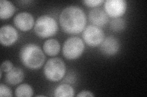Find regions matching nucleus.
<instances>
[{
	"label": "nucleus",
	"mask_w": 147,
	"mask_h": 97,
	"mask_svg": "<svg viewBox=\"0 0 147 97\" xmlns=\"http://www.w3.org/2000/svg\"><path fill=\"white\" fill-rule=\"evenodd\" d=\"M59 24L62 29L69 34H78L84 30L86 16L82 9L71 6L64 9L59 15Z\"/></svg>",
	"instance_id": "f257e3e1"
},
{
	"label": "nucleus",
	"mask_w": 147,
	"mask_h": 97,
	"mask_svg": "<svg viewBox=\"0 0 147 97\" xmlns=\"http://www.w3.org/2000/svg\"><path fill=\"white\" fill-rule=\"evenodd\" d=\"M23 64L27 68L36 70L42 67L45 61L43 51L34 44H28L23 47L20 52Z\"/></svg>",
	"instance_id": "f03ea898"
},
{
	"label": "nucleus",
	"mask_w": 147,
	"mask_h": 97,
	"mask_svg": "<svg viewBox=\"0 0 147 97\" xmlns=\"http://www.w3.org/2000/svg\"><path fill=\"white\" fill-rule=\"evenodd\" d=\"M36 34L40 38H49L56 34L58 24L53 18L49 15L40 16L34 24Z\"/></svg>",
	"instance_id": "7ed1b4c3"
},
{
	"label": "nucleus",
	"mask_w": 147,
	"mask_h": 97,
	"mask_svg": "<svg viewBox=\"0 0 147 97\" xmlns=\"http://www.w3.org/2000/svg\"><path fill=\"white\" fill-rule=\"evenodd\" d=\"M66 70V64L61 58H53L46 63L44 73L49 81H58L64 77Z\"/></svg>",
	"instance_id": "20e7f679"
},
{
	"label": "nucleus",
	"mask_w": 147,
	"mask_h": 97,
	"mask_svg": "<svg viewBox=\"0 0 147 97\" xmlns=\"http://www.w3.org/2000/svg\"><path fill=\"white\" fill-rule=\"evenodd\" d=\"M84 49V41L77 36H72L64 43L63 47V54L68 59H76L81 56Z\"/></svg>",
	"instance_id": "39448f33"
},
{
	"label": "nucleus",
	"mask_w": 147,
	"mask_h": 97,
	"mask_svg": "<svg viewBox=\"0 0 147 97\" xmlns=\"http://www.w3.org/2000/svg\"><path fill=\"white\" fill-rule=\"evenodd\" d=\"M85 42L91 47L99 46L105 38V35L102 29L94 25L87 26L82 35Z\"/></svg>",
	"instance_id": "423d86ee"
},
{
	"label": "nucleus",
	"mask_w": 147,
	"mask_h": 97,
	"mask_svg": "<svg viewBox=\"0 0 147 97\" xmlns=\"http://www.w3.org/2000/svg\"><path fill=\"white\" fill-rule=\"evenodd\" d=\"M104 8L108 16L117 18L125 14L127 9V3L125 0H107L105 2Z\"/></svg>",
	"instance_id": "0eeeda50"
},
{
	"label": "nucleus",
	"mask_w": 147,
	"mask_h": 97,
	"mask_svg": "<svg viewBox=\"0 0 147 97\" xmlns=\"http://www.w3.org/2000/svg\"><path fill=\"white\" fill-rule=\"evenodd\" d=\"M13 23L19 30L24 32L28 31L34 26V18L30 13L21 12L13 18Z\"/></svg>",
	"instance_id": "6e6552de"
},
{
	"label": "nucleus",
	"mask_w": 147,
	"mask_h": 97,
	"mask_svg": "<svg viewBox=\"0 0 147 97\" xmlns=\"http://www.w3.org/2000/svg\"><path fill=\"white\" fill-rule=\"evenodd\" d=\"M18 37L17 30L11 26H4L0 29V42L3 46H10L13 44Z\"/></svg>",
	"instance_id": "1a4fd4ad"
},
{
	"label": "nucleus",
	"mask_w": 147,
	"mask_h": 97,
	"mask_svg": "<svg viewBox=\"0 0 147 97\" xmlns=\"http://www.w3.org/2000/svg\"><path fill=\"white\" fill-rule=\"evenodd\" d=\"M119 49L118 40L113 36H109L104 38L100 44V50L104 55L112 56L115 55Z\"/></svg>",
	"instance_id": "9d476101"
},
{
	"label": "nucleus",
	"mask_w": 147,
	"mask_h": 97,
	"mask_svg": "<svg viewBox=\"0 0 147 97\" xmlns=\"http://www.w3.org/2000/svg\"><path fill=\"white\" fill-rule=\"evenodd\" d=\"M90 21L94 26L103 27L108 22V15L103 10L98 8L92 9L89 12Z\"/></svg>",
	"instance_id": "9b49d317"
},
{
	"label": "nucleus",
	"mask_w": 147,
	"mask_h": 97,
	"mask_svg": "<svg viewBox=\"0 0 147 97\" xmlns=\"http://www.w3.org/2000/svg\"><path fill=\"white\" fill-rule=\"evenodd\" d=\"M24 78V73L20 67H13L6 76V81L11 85H16L21 82Z\"/></svg>",
	"instance_id": "f8f14e48"
},
{
	"label": "nucleus",
	"mask_w": 147,
	"mask_h": 97,
	"mask_svg": "<svg viewBox=\"0 0 147 97\" xmlns=\"http://www.w3.org/2000/svg\"><path fill=\"white\" fill-rule=\"evenodd\" d=\"M16 12V7L13 4L7 0L0 1V18L6 20L11 18Z\"/></svg>",
	"instance_id": "ddd939ff"
},
{
	"label": "nucleus",
	"mask_w": 147,
	"mask_h": 97,
	"mask_svg": "<svg viewBox=\"0 0 147 97\" xmlns=\"http://www.w3.org/2000/svg\"><path fill=\"white\" fill-rule=\"evenodd\" d=\"M44 52L49 56H55L60 50V44L55 39H49L45 41L43 45Z\"/></svg>",
	"instance_id": "4468645a"
},
{
	"label": "nucleus",
	"mask_w": 147,
	"mask_h": 97,
	"mask_svg": "<svg viewBox=\"0 0 147 97\" xmlns=\"http://www.w3.org/2000/svg\"><path fill=\"white\" fill-rule=\"evenodd\" d=\"M74 90L67 84L58 86L55 90V96L57 97H73L74 96Z\"/></svg>",
	"instance_id": "2eb2a0df"
},
{
	"label": "nucleus",
	"mask_w": 147,
	"mask_h": 97,
	"mask_svg": "<svg viewBox=\"0 0 147 97\" xmlns=\"http://www.w3.org/2000/svg\"><path fill=\"white\" fill-rule=\"evenodd\" d=\"M16 95L18 97H31L33 95V90L29 84H22L17 87Z\"/></svg>",
	"instance_id": "dca6fc26"
},
{
	"label": "nucleus",
	"mask_w": 147,
	"mask_h": 97,
	"mask_svg": "<svg viewBox=\"0 0 147 97\" xmlns=\"http://www.w3.org/2000/svg\"><path fill=\"white\" fill-rule=\"evenodd\" d=\"M110 29L115 32H121L126 27L125 21L121 18H117L112 20L110 24Z\"/></svg>",
	"instance_id": "f3484780"
},
{
	"label": "nucleus",
	"mask_w": 147,
	"mask_h": 97,
	"mask_svg": "<svg viewBox=\"0 0 147 97\" xmlns=\"http://www.w3.org/2000/svg\"><path fill=\"white\" fill-rule=\"evenodd\" d=\"M0 96H12V92L11 90L6 85H4L3 84H1V85H0Z\"/></svg>",
	"instance_id": "a211bd4d"
},
{
	"label": "nucleus",
	"mask_w": 147,
	"mask_h": 97,
	"mask_svg": "<svg viewBox=\"0 0 147 97\" xmlns=\"http://www.w3.org/2000/svg\"><path fill=\"white\" fill-rule=\"evenodd\" d=\"M13 67L12 63L9 61V60H6L2 63L1 66V71L4 72H8L10 71L11 69Z\"/></svg>",
	"instance_id": "6ab92c4d"
},
{
	"label": "nucleus",
	"mask_w": 147,
	"mask_h": 97,
	"mask_svg": "<svg viewBox=\"0 0 147 97\" xmlns=\"http://www.w3.org/2000/svg\"><path fill=\"white\" fill-rule=\"evenodd\" d=\"M83 3L86 6L90 7H96L104 3V1H102V0H86V1H83Z\"/></svg>",
	"instance_id": "aec40b11"
},
{
	"label": "nucleus",
	"mask_w": 147,
	"mask_h": 97,
	"mask_svg": "<svg viewBox=\"0 0 147 97\" xmlns=\"http://www.w3.org/2000/svg\"><path fill=\"white\" fill-rule=\"evenodd\" d=\"M77 97H89L94 96V95L91 92L88 90H83L81 91L79 94L77 95Z\"/></svg>",
	"instance_id": "412c9836"
},
{
	"label": "nucleus",
	"mask_w": 147,
	"mask_h": 97,
	"mask_svg": "<svg viewBox=\"0 0 147 97\" xmlns=\"http://www.w3.org/2000/svg\"><path fill=\"white\" fill-rule=\"evenodd\" d=\"M36 96H44V95H37Z\"/></svg>",
	"instance_id": "4be33fe9"
}]
</instances>
